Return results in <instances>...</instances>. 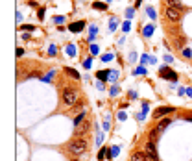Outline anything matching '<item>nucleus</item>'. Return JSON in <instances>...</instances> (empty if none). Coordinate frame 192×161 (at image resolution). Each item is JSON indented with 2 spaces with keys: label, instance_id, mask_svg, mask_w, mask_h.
Masks as SVG:
<instances>
[{
  "label": "nucleus",
  "instance_id": "f257e3e1",
  "mask_svg": "<svg viewBox=\"0 0 192 161\" xmlns=\"http://www.w3.org/2000/svg\"><path fill=\"white\" fill-rule=\"evenodd\" d=\"M78 100H79V93L76 91V89H72V87H65L63 91H61V102L67 105V108L74 105Z\"/></svg>",
  "mask_w": 192,
  "mask_h": 161
},
{
  "label": "nucleus",
  "instance_id": "f03ea898",
  "mask_svg": "<svg viewBox=\"0 0 192 161\" xmlns=\"http://www.w3.org/2000/svg\"><path fill=\"white\" fill-rule=\"evenodd\" d=\"M89 146V143H87V139H81V137H78V139H74L72 143L68 144V152L72 154V155H81L85 150H87Z\"/></svg>",
  "mask_w": 192,
  "mask_h": 161
},
{
  "label": "nucleus",
  "instance_id": "7ed1b4c3",
  "mask_svg": "<svg viewBox=\"0 0 192 161\" xmlns=\"http://www.w3.org/2000/svg\"><path fill=\"white\" fill-rule=\"evenodd\" d=\"M164 15H166V19H168V21L179 22L181 17H183V11H179V9H175V8H168V6H166V8H164Z\"/></svg>",
  "mask_w": 192,
  "mask_h": 161
},
{
  "label": "nucleus",
  "instance_id": "20e7f679",
  "mask_svg": "<svg viewBox=\"0 0 192 161\" xmlns=\"http://www.w3.org/2000/svg\"><path fill=\"white\" fill-rule=\"evenodd\" d=\"M144 152H146V155H148L150 161H159V155H157V150H155V144L151 143V141H148V143H146Z\"/></svg>",
  "mask_w": 192,
  "mask_h": 161
},
{
  "label": "nucleus",
  "instance_id": "39448f33",
  "mask_svg": "<svg viewBox=\"0 0 192 161\" xmlns=\"http://www.w3.org/2000/svg\"><path fill=\"white\" fill-rule=\"evenodd\" d=\"M161 78H170L172 82H175V80H177V74H175L174 70H170L168 67H163L161 69Z\"/></svg>",
  "mask_w": 192,
  "mask_h": 161
},
{
  "label": "nucleus",
  "instance_id": "423d86ee",
  "mask_svg": "<svg viewBox=\"0 0 192 161\" xmlns=\"http://www.w3.org/2000/svg\"><path fill=\"white\" fill-rule=\"evenodd\" d=\"M129 161H150L148 155H146V152H140V150H135L133 154H131Z\"/></svg>",
  "mask_w": 192,
  "mask_h": 161
},
{
  "label": "nucleus",
  "instance_id": "0eeeda50",
  "mask_svg": "<svg viewBox=\"0 0 192 161\" xmlns=\"http://www.w3.org/2000/svg\"><path fill=\"white\" fill-rule=\"evenodd\" d=\"M170 113H174V108H168V105H163V108H157L155 109V117H163V115H170Z\"/></svg>",
  "mask_w": 192,
  "mask_h": 161
},
{
  "label": "nucleus",
  "instance_id": "6e6552de",
  "mask_svg": "<svg viewBox=\"0 0 192 161\" xmlns=\"http://www.w3.org/2000/svg\"><path fill=\"white\" fill-rule=\"evenodd\" d=\"M166 6H168V8H175V9H179V11H185V6H183L181 0H166Z\"/></svg>",
  "mask_w": 192,
  "mask_h": 161
},
{
  "label": "nucleus",
  "instance_id": "1a4fd4ad",
  "mask_svg": "<svg viewBox=\"0 0 192 161\" xmlns=\"http://www.w3.org/2000/svg\"><path fill=\"white\" fill-rule=\"evenodd\" d=\"M85 28V22L83 21H78V22H72V24H70V26H68V30H70V32H74V33H78V32H81V30Z\"/></svg>",
  "mask_w": 192,
  "mask_h": 161
},
{
  "label": "nucleus",
  "instance_id": "9d476101",
  "mask_svg": "<svg viewBox=\"0 0 192 161\" xmlns=\"http://www.w3.org/2000/svg\"><path fill=\"white\" fill-rule=\"evenodd\" d=\"M170 122H172V117H166V119H163V120H159L157 130H159V132H163L164 128H168V126H170Z\"/></svg>",
  "mask_w": 192,
  "mask_h": 161
},
{
  "label": "nucleus",
  "instance_id": "9b49d317",
  "mask_svg": "<svg viewBox=\"0 0 192 161\" xmlns=\"http://www.w3.org/2000/svg\"><path fill=\"white\" fill-rule=\"evenodd\" d=\"M65 72H67L70 78H74V80H79V78H81V76H79V72H78V70H74V69H70V67H67V69H65Z\"/></svg>",
  "mask_w": 192,
  "mask_h": 161
},
{
  "label": "nucleus",
  "instance_id": "f8f14e48",
  "mask_svg": "<svg viewBox=\"0 0 192 161\" xmlns=\"http://www.w3.org/2000/svg\"><path fill=\"white\" fill-rule=\"evenodd\" d=\"M107 72H109V70H100V72H96V76H98V80H102V82H104V80H107L111 76V74H107Z\"/></svg>",
  "mask_w": 192,
  "mask_h": 161
},
{
  "label": "nucleus",
  "instance_id": "ddd939ff",
  "mask_svg": "<svg viewBox=\"0 0 192 161\" xmlns=\"http://www.w3.org/2000/svg\"><path fill=\"white\" fill-rule=\"evenodd\" d=\"M157 139H159V130H157V128H153V130L150 132V141L153 143V141H157Z\"/></svg>",
  "mask_w": 192,
  "mask_h": 161
},
{
  "label": "nucleus",
  "instance_id": "4468645a",
  "mask_svg": "<svg viewBox=\"0 0 192 161\" xmlns=\"http://www.w3.org/2000/svg\"><path fill=\"white\" fill-rule=\"evenodd\" d=\"M83 120H85V113H79V115H78V117H76V119H74V126H76V128H78V126H79V122H83Z\"/></svg>",
  "mask_w": 192,
  "mask_h": 161
},
{
  "label": "nucleus",
  "instance_id": "2eb2a0df",
  "mask_svg": "<svg viewBox=\"0 0 192 161\" xmlns=\"http://www.w3.org/2000/svg\"><path fill=\"white\" fill-rule=\"evenodd\" d=\"M87 130H89V122L85 120V122L81 124V128H79L78 132H76V135H81V133H85V132H87Z\"/></svg>",
  "mask_w": 192,
  "mask_h": 161
},
{
  "label": "nucleus",
  "instance_id": "dca6fc26",
  "mask_svg": "<svg viewBox=\"0 0 192 161\" xmlns=\"http://www.w3.org/2000/svg\"><path fill=\"white\" fill-rule=\"evenodd\" d=\"M93 8H94V9H107V4H104V2H94Z\"/></svg>",
  "mask_w": 192,
  "mask_h": 161
},
{
  "label": "nucleus",
  "instance_id": "f3484780",
  "mask_svg": "<svg viewBox=\"0 0 192 161\" xmlns=\"http://www.w3.org/2000/svg\"><path fill=\"white\" fill-rule=\"evenodd\" d=\"M151 33H153V26H151V24H148V26H144V35H146V37H150Z\"/></svg>",
  "mask_w": 192,
  "mask_h": 161
},
{
  "label": "nucleus",
  "instance_id": "a211bd4d",
  "mask_svg": "<svg viewBox=\"0 0 192 161\" xmlns=\"http://www.w3.org/2000/svg\"><path fill=\"white\" fill-rule=\"evenodd\" d=\"M105 155H107V148H102V150H100V154H98V161H104Z\"/></svg>",
  "mask_w": 192,
  "mask_h": 161
},
{
  "label": "nucleus",
  "instance_id": "6ab92c4d",
  "mask_svg": "<svg viewBox=\"0 0 192 161\" xmlns=\"http://www.w3.org/2000/svg\"><path fill=\"white\" fill-rule=\"evenodd\" d=\"M21 30H24V32H33V26H32V24H22V26H21Z\"/></svg>",
  "mask_w": 192,
  "mask_h": 161
},
{
  "label": "nucleus",
  "instance_id": "aec40b11",
  "mask_svg": "<svg viewBox=\"0 0 192 161\" xmlns=\"http://www.w3.org/2000/svg\"><path fill=\"white\" fill-rule=\"evenodd\" d=\"M175 46H177V48H181V50H183V46H185V39H177V41H175Z\"/></svg>",
  "mask_w": 192,
  "mask_h": 161
},
{
  "label": "nucleus",
  "instance_id": "412c9836",
  "mask_svg": "<svg viewBox=\"0 0 192 161\" xmlns=\"http://www.w3.org/2000/svg\"><path fill=\"white\" fill-rule=\"evenodd\" d=\"M67 52L70 54V56H74V54H76V48L72 46V44H68V46H67Z\"/></svg>",
  "mask_w": 192,
  "mask_h": 161
},
{
  "label": "nucleus",
  "instance_id": "4be33fe9",
  "mask_svg": "<svg viewBox=\"0 0 192 161\" xmlns=\"http://www.w3.org/2000/svg\"><path fill=\"white\" fill-rule=\"evenodd\" d=\"M102 59H104V61H111V59H113V54H104Z\"/></svg>",
  "mask_w": 192,
  "mask_h": 161
},
{
  "label": "nucleus",
  "instance_id": "5701e85b",
  "mask_svg": "<svg viewBox=\"0 0 192 161\" xmlns=\"http://www.w3.org/2000/svg\"><path fill=\"white\" fill-rule=\"evenodd\" d=\"M135 74H146V69L144 67H139L137 70H135Z\"/></svg>",
  "mask_w": 192,
  "mask_h": 161
},
{
  "label": "nucleus",
  "instance_id": "b1692460",
  "mask_svg": "<svg viewBox=\"0 0 192 161\" xmlns=\"http://www.w3.org/2000/svg\"><path fill=\"white\" fill-rule=\"evenodd\" d=\"M190 54H192V52H190L189 48H183V56H185V58H190Z\"/></svg>",
  "mask_w": 192,
  "mask_h": 161
},
{
  "label": "nucleus",
  "instance_id": "393cba45",
  "mask_svg": "<svg viewBox=\"0 0 192 161\" xmlns=\"http://www.w3.org/2000/svg\"><path fill=\"white\" fill-rule=\"evenodd\" d=\"M148 15L151 19H155V11H153V8H148Z\"/></svg>",
  "mask_w": 192,
  "mask_h": 161
},
{
  "label": "nucleus",
  "instance_id": "a878e982",
  "mask_svg": "<svg viewBox=\"0 0 192 161\" xmlns=\"http://www.w3.org/2000/svg\"><path fill=\"white\" fill-rule=\"evenodd\" d=\"M90 52H93V54H98V46H96V44H90Z\"/></svg>",
  "mask_w": 192,
  "mask_h": 161
},
{
  "label": "nucleus",
  "instance_id": "bb28decb",
  "mask_svg": "<svg viewBox=\"0 0 192 161\" xmlns=\"http://www.w3.org/2000/svg\"><path fill=\"white\" fill-rule=\"evenodd\" d=\"M131 17H133V8L128 9V19H131Z\"/></svg>",
  "mask_w": 192,
  "mask_h": 161
},
{
  "label": "nucleus",
  "instance_id": "cd10ccee",
  "mask_svg": "<svg viewBox=\"0 0 192 161\" xmlns=\"http://www.w3.org/2000/svg\"><path fill=\"white\" fill-rule=\"evenodd\" d=\"M122 30H124V32H128V30H129V22H124V26H122Z\"/></svg>",
  "mask_w": 192,
  "mask_h": 161
},
{
  "label": "nucleus",
  "instance_id": "c85d7f7f",
  "mask_svg": "<svg viewBox=\"0 0 192 161\" xmlns=\"http://www.w3.org/2000/svg\"><path fill=\"white\" fill-rule=\"evenodd\" d=\"M22 54H24V50H22V48H17V56H19V58H21V56H22Z\"/></svg>",
  "mask_w": 192,
  "mask_h": 161
},
{
  "label": "nucleus",
  "instance_id": "c756f323",
  "mask_svg": "<svg viewBox=\"0 0 192 161\" xmlns=\"http://www.w3.org/2000/svg\"><path fill=\"white\" fill-rule=\"evenodd\" d=\"M183 119H186V120H190V122H192V117H183Z\"/></svg>",
  "mask_w": 192,
  "mask_h": 161
},
{
  "label": "nucleus",
  "instance_id": "7c9ffc66",
  "mask_svg": "<svg viewBox=\"0 0 192 161\" xmlns=\"http://www.w3.org/2000/svg\"><path fill=\"white\" fill-rule=\"evenodd\" d=\"M70 161H79V159H76V158H74V159H70Z\"/></svg>",
  "mask_w": 192,
  "mask_h": 161
}]
</instances>
